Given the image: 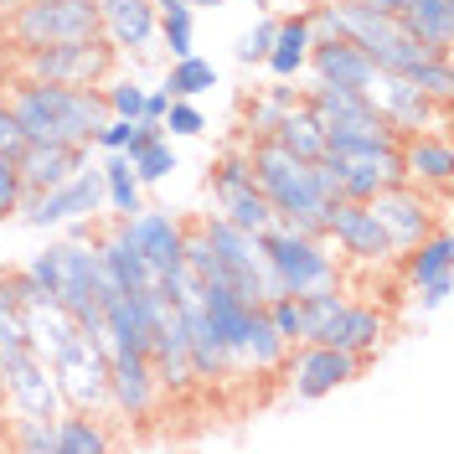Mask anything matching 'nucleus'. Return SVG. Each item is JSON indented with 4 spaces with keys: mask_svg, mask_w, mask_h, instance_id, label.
Masks as SVG:
<instances>
[{
    "mask_svg": "<svg viewBox=\"0 0 454 454\" xmlns=\"http://www.w3.org/2000/svg\"><path fill=\"white\" fill-rule=\"evenodd\" d=\"M5 104L21 119L27 140H62V145H88L93 129L109 119L104 88H78V83H36V78H11Z\"/></svg>",
    "mask_w": 454,
    "mask_h": 454,
    "instance_id": "f257e3e1",
    "label": "nucleus"
},
{
    "mask_svg": "<svg viewBox=\"0 0 454 454\" xmlns=\"http://www.w3.org/2000/svg\"><path fill=\"white\" fill-rule=\"evenodd\" d=\"M248 166H254V186L274 201V212H279L274 227L325 238V212H331V201L320 197V186H315V160L289 155L279 140H248Z\"/></svg>",
    "mask_w": 454,
    "mask_h": 454,
    "instance_id": "f03ea898",
    "label": "nucleus"
},
{
    "mask_svg": "<svg viewBox=\"0 0 454 454\" xmlns=\"http://www.w3.org/2000/svg\"><path fill=\"white\" fill-rule=\"evenodd\" d=\"M27 274L42 284L93 340L104 336V305H98V289H93V274H98V248H93V238L47 243V248L27 263Z\"/></svg>",
    "mask_w": 454,
    "mask_h": 454,
    "instance_id": "7ed1b4c3",
    "label": "nucleus"
},
{
    "mask_svg": "<svg viewBox=\"0 0 454 454\" xmlns=\"http://www.w3.org/2000/svg\"><path fill=\"white\" fill-rule=\"evenodd\" d=\"M119 67V47L109 36H88V42H57V47H16V78L36 83H78V88H104Z\"/></svg>",
    "mask_w": 454,
    "mask_h": 454,
    "instance_id": "20e7f679",
    "label": "nucleus"
},
{
    "mask_svg": "<svg viewBox=\"0 0 454 454\" xmlns=\"http://www.w3.org/2000/svg\"><path fill=\"white\" fill-rule=\"evenodd\" d=\"M258 248H263V263L274 269V279L284 284V294H310V289L340 284V258L331 254V238L269 227L258 232Z\"/></svg>",
    "mask_w": 454,
    "mask_h": 454,
    "instance_id": "39448f33",
    "label": "nucleus"
},
{
    "mask_svg": "<svg viewBox=\"0 0 454 454\" xmlns=\"http://www.w3.org/2000/svg\"><path fill=\"white\" fill-rule=\"evenodd\" d=\"M5 36L11 47H57L104 36L98 0H21L16 11H5Z\"/></svg>",
    "mask_w": 454,
    "mask_h": 454,
    "instance_id": "423d86ee",
    "label": "nucleus"
},
{
    "mask_svg": "<svg viewBox=\"0 0 454 454\" xmlns=\"http://www.w3.org/2000/svg\"><path fill=\"white\" fill-rule=\"evenodd\" d=\"M47 367H52L57 393H62L67 408H78V413H114V403H109V351L88 336V331H78Z\"/></svg>",
    "mask_w": 454,
    "mask_h": 454,
    "instance_id": "0eeeda50",
    "label": "nucleus"
},
{
    "mask_svg": "<svg viewBox=\"0 0 454 454\" xmlns=\"http://www.w3.org/2000/svg\"><path fill=\"white\" fill-rule=\"evenodd\" d=\"M98 212H104V170L83 160L67 181H57V186L21 201L16 217L27 227H62V223H73V217H98Z\"/></svg>",
    "mask_w": 454,
    "mask_h": 454,
    "instance_id": "6e6552de",
    "label": "nucleus"
},
{
    "mask_svg": "<svg viewBox=\"0 0 454 454\" xmlns=\"http://www.w3.org/2000/svg\"><path fill=\"white\" fill-rule=\"evenodd\" d=\"M279 372L289 377V393L315 403V397L346 387L351 377H362V356H351L340 346H325V340H300V346H289Z\"/></svg>",
    "mask_w": 454,
    "mask_h": 454,
    "instance_id": "1a4fd4ad",
    "label": "nucleus"
},
{
    "mask_svg": "<svg viewBox=\"0 0 454 454\" xmlns=\"http://www.w3.org/2000/svg\"><path fill=\"white\" fill-rule=\"evenodd\" d=\"M367 98L377 104V114L393 124L397 135H419V129L450 135V104H434L424 88L413 83V78H403V73H377Z\"/></svg>",
    "mask_w": 454,
    "mask_h": 454,
    "instance_id": "9d476101",
    "label": "nucleus"
},
{
    "mask_svg": "<svg viewBox=\"0 0 454 454\" xmlns=\"http://www.w3.org/2000/svg\"><path fill=\"white\" fill-rule=\"evenodd\" d=\"M325 238H331L351 263H367V269H382V263L397 258L367 201H351V197L331 201V212H325Z\"/></svg>",
    "mask_w": 454,
    "mask_h": 454,
    "instance_id": "9b49d317",
    "label": "nucleus"
},
{
    "mask_svg": "<svg viewBox=\"0 0 454 454\" xmlns=\"http://www.w3.org/2000/svg\"><path fill=\"white\" fill-rule=\"evenodd\" d=\"M109 232H119L129 248H140V258L150 263V274L160 279L170 269H181V243H186V223L170 217L160 207H140L129 217H114Z\"/></svg>",
    "mask_w": 454,
    "mask_h": 454,
    "instance_id": "f8f14e48",
    "label": "nucleus"
},
{
    "mask_svg": "<svg viewBox=\"0 0 454 454\" xmlns=\"http://www.w3.org/2000/svg\"><path fill=\"white\" fill-rule=\"evenodd\" d=\"M367 207L377 212V223H382V232H387L393 254H408L413 243H424L428 232L444 223V212H434L413 181H397V186H387V192H377Z\"/></svg>",
    "mask_w": 454,
    "mask_h": 454,
    "instance_id": "ddd939ff",
    "label": "nucleus"
},
{
    "mask_svg": "<svg viewBox=\"0 0 454 454\" xmlns=\"http://www.w3.org/2000/svg\"><path fill=\"white\" fill-rule=\"evenodd\" d=\"M67 403L57 393V377L52 367L27 351L16 362H5V413H27V419H57Z\"/></svg>",
    "mask_w": 454,
    "mask_h": 454,
    "instance_id": "4468645a",
    "label": "nucleus"
},
{
    "mask_svg": "<svg viewBox=\"0 0 454 454\" xmlns=\"http://www.w3.org/2000/svg\"><path fill=\"white\" fill-rule=\"evenodd\" d=\"M109 403L119 419H150L160 403V377L145 351H114L109 356Z\"/></svg>",
    "mask_w": 454,
    "mask_h": 454,
    "instance_id": "2eb2a0df",
    "label": "nucleus"
},
{
    "mask_svg": "<svg viewBox=\"0 0 454 454\" xmlns=\"http://www.w3.org/2000/svg\"><path fill=\"white\" fill-rule=\"evenodd\" d=\"M397 155H403V176H408L419 192L450 197V181H454V145H450V135H439V129L403 135Z\"/></svg>",
    "mask_w": 454,
    "mask_h": 454,
    "instance_id": "dca6fc26",
    "label": "nucleus"
},
{
    "mask_svg": "<svg viewBox=\"0 0 454 454\" xmlns=\"http://www.w3.org/2000/svg\"><path fill=\"white\" fill-rule=\"evenodd\" d=\"M331 160H336V176H340V197H351V201H372L377 192L408 181L397 145L393 150H362V155H331Z\"/></svg>",
    "mask_w": 454,
    "mask_h": 454,
    "instance_id": "f3484780",
    "label": "nucleus"
},
{
    "mask_svg": "<svg viewBox=\"0 0 454 454\" xmlns=\"http://www.w3.org/2000/svg\"><path fill=\"white\" fill-rule=\"evenodd\" d=\"M305 67L315 73V83H340V88H362L367 93L372 78H377V62H372L356 42L346 36H325V42H310V57Z\"/></svg>",
    "mask_w": 454,
    "mask_h": 454,
    "instance_id": "a211bd4d",
    "label": "nucleus"
},
{
    "mask_svg": "<svg viewBox=\"0 0 454 454\" xmlns=\"http://www.w3.org/2000/svg\"><path fill=\"white\" fill-rule=\"evenodd\" d=\"M88 160V145H62V140H27V150L16 155V170H21V192L36 197L57 181H67L73 170Z\"/></svg>",
    "mask_w": 454,
    "mask_h": 454,
    "instance_id": "6ab92c4d",
    "label": "nucleus"
},
{
    "mask_svg": "<svg viewBox=\"0 0 454 454\" xmlns=\"http://www.w3.org/2000/svg\"><path fill=\"white\" fill-rule=\"evenodd\" d=\"M98 27L114 47L129 52H150L155 31H160V11L150 0H98Z\"/></svg>",
    "mask_w": 454,
    "mask_h": 454,
    "instance_id": "aec40b11",
    "label": "nucleus"
},
{
    "mask_svg": "<svg viewBox=\"0 0 454 454\" xmlns=\"http://www.w3.org/2000/svg\"><path fill=\"white\" fill-rule=\"evenodd\" d=\"M387 336V315L377 310V305H362V300H346L336 310V320L325 325V346H340V351H351V356H372L377 346Z\"/></svg>",
    "mask_w": 454,
    "mask_h": 454,
    "instance_id": "412c9836",
    "label": "nucleus"
},
{
    "mask_svg": "<svg viewBox=\"0 0 454 454\" xmlns=\"http://www.w3.org/2000/svg\"><path fill=\"white\" fill-rule=\"evenodd\" d=\"M201 305H207V315H212L217 336L227 340V351H232V372H238V367H243V340H248L254 310H263V305H248V300H238L227 284H201Z\"/></svg>",
    "mask_w": 454,
    "mask_h": 454,
    "instance_id": "4be33fe9",
    "label": "nucleus"
},
{
    "mask_svg": "<svg viewBox=\"0 0 454 454\" xmlns=\"http://www.w3.org/2000/svg\"><path fill=\"white\" fill-rule=\"evenodd\" d=\"M397 21H403V31H413L424 47H434V52H450L454 47V0H403Z\"/></svg>",
    "mask_w": 454,
    "mask_h": 454,
    "instance_id": "5701e85b",
    "label": "nucleus"
},
{
    "mask_svg": "<svg viewBox=\"0 0 454 454\" xmlns=\"http://www.w3.org/2000/svg\"><path fill=\"white\" fill-rule=\"evenodd\" d=\"M294 104H300L294 78H274L269 88H258L254 98H248V109H243V135H248V140H269Z\"/></svg>",
    "mask_w": 454,
    "mask_h": 454,
    "instance_id": "b1692460",
    "label": "nucleus"
},
{
    "mask_svg": "<svg viewBox=\"0 0 454 454\" xmlns=\"http://www.w3.org/2000/svg\"><path fill=\"white\" fill-rule=\"evenodd\" d=\"M450 269H454V243H450V227L444 223L434 227L424 243H413V248L403 254V279L413 284V289L450 279Z\"/></svg>",
    "mask_w": 454,
    "mask_h": 454,
    "instance_id": "393cba45",
    "label": "nucleus"
},
{
    "mask_svg": "<svg viewBox=\"0 0 454 454\" xmlns=\"http://www.w3.org/2000/svg\"><path fill=\"white\" fill-rule=\"evenodd\" d=\"M310 21H305V11H294V16H284L279 27H274V47L263 57V67L274 73V78H300L305 73V57H310Z\"/></svg>",
    "mask_w": 454,
    "mask_h": 454,
    "instance_id": "a878e982",
    "label": "nucleus"
},
{
    "mask_svg": "<svg viewBox=\"0 0 454 454\" xmlns=\"http://www.w3.org/2000/svg\"><path fill=\"white\" fill-rule=\"evenodd\" d=\"M269 140H279L284 150H289V155H300V160H320V155H325V124H320L315 109L300 98V104L279 119V129H274Z\"/></svg>",
    "mask_w": 454,
    "mask_h": 454,
    "instance_id": "bb28decb",
    "label": "nucleus"
},
{
    "mask_svg": "<svg viewBox=\"0 0 454 454\" xmlns=\"http://www.w3.org/2000/svg\"><path fill=\"white\" fill-rule=\"evenodd\" d=\"M104 207H109L114 217H129V212H140L145 207V186H140V176H135V166H129V155L124 150H109L104 155Z\"/></svg>",
    "mask_w": 454,
    "mask_h": 454,
    "instance_id": "cd10ccee",
    "label": "nucleus"
},
{
    "mask_svg": "<svg viewBox=\"0 0 454 454\" xmlns=\"http://www.w3.org/2000/svg\"><path fill=\"white\" fill-rule=\"evenodd\" d=\"M114 434L98 424V413H78V408L57 413V454H104Z\"/></svg>",
    "mask_w": 454,
    "mask_h": 454,
    "instance_id": "c85d7f7f",
    "label": "nucleus"
},
{
    "mask_svg": "<svg viewBox=\"0 0 454 454\" xmlns=\"http://www.w3.org/2000/svg\"><path fill=\"white\" fill-rule=\"evenodd\" d=\"M93 248H98L104 269L119 279V289H124V294H135V289H150V284H155V274H150V263L140 258V248H129L119 232H104Z\"/></svg>",
    "mask_w": 454,
    "mask_h": 454,
    "instance_id": "c756f323",
    "label": "nucleus"
},
{
    "mask_svg": "<svg viewBox=\"0 0 454 454\" xmlns=\"http://www.w3.org/2000/svg\"><path fill=\"white\" fill-rule=\"evenodd\" d=\"M284 356H289V340L269 325V315L254 310V325H248V340H243V367L254 372H279Z\"/></svg>",
    "mask_w": 454,
    "mask_h": 454,
    "instance_id": "7c9ffc66",
    "label": "nucleus"
},
{
    "mask_svg": "<svg viewBox=\"0 0 454 454\" xmlns=\"http://www.w3.org/2000/svg\"><path fill=\"white\" fill-rule=\"evenodd\" d=\"M217 207H223V217H227V223H238L243 232H254V238H258V232H269V227L279 223L274 201L263 197L258 186H243V192H232V197H223Z\"/></svg>",
    "mask_w": 454,
    "mask_h": 454,
    "instance_id": "2f4dec72",
    "label": "nucleus"
},
{
    "mask_svg": "<svg viewBox=\"0 0 454 454\" xmlns=\"http://www.w3.org/2000/svg\"><path fill=\"white\" fill-rule=\"evenodd\" d=\"M0 439H5L11 450H27V454H57V419L5 413V419H0Z\"/></svg>",
    "mask_w": 454,
    "mask_h": 454,
    "instance_id": "473e14b6",
    "label": "nucleus"
},
{
    "mask_svg": "<svg viewBox=\"0 0 454 454\" xmlns=\"http://www.w3.org/2000/svg\"><path fill=\"white\" fill-rule=\"evenodd\" d=\"M31 336H27V315L16 305V289H11V274H0V367L27 356Z\"/></svg>",
    "mask_w": 454,
    "mask_h": 454,
    "instance_id": "72a5a7b5",
    "label": "nucleus"
},
{
    "mask_svg": "<svg viewBox=\"0 0 454 454\" xmlns=\"http://www.w3.org/2000/svg\"><path fill=\"white\" fill-rule=\"evenodd\" d=\"M160 88H166L170 98H201L207 88H217V67H212L207 57H197V52H192V57H176Z\"/></svg>",
    "mask_w": 454,
    "mask_h": 454,
    "instance_id": "f704fd0d",
    "label": "nucleus"
},
{
    "mask_svg": "<svg viewBox=\"0 0 454 454\" xmlns=\"http://www.w3.org/2000/svg\"><path fill=\"white\" fill-rule=\"evenodd\" d=\"M207 186H212V197L223 201L232 192H243V186H254V166H248V145H227L223 155L212 160V176H207Z\"/></svg>",
    "mask_w": 454,
    "mask_h": 454,
    "instance_id": "c9c22d12",
    "label": "nucleus"
},
{
    "mask_svg": "<svg viewBox=\"0 0 454 454\" xmlns=\"http://www.w3.org/2000/svg\"><path fill=\"white\" fill-rule=\"evenodd\" d=\"M160 36H166L170 47V62L176 57H192L197 47H192V36H197V11L186 5V0H170L166 11H160Z\"/></svg>",
    "mask_w": 454,
    "mask_h": 454,
    "instance_id": "e433bc0d",
    "label": "nucleus"
},
{
    "mask_svg": "<svg viewBox=\"0 0 454 454\" xmlns=\"http://www.w3.org/2000/svg\"><path fill=\"white\" fill-rule=\"evenodd\" d=\"M129 166H135V176H140V186H155V181H166L181 160H176V150H170V135H160V140L145 145L140 155H129Z\"/></svg>",
    "mask_w": 454,
    "mask_h": 454,
    "instance_id": "4c0bfd02",
    "label": "nucleus"
},
{
    "mask_svg": "<svg viewBox=\"0 0 454 454\" xmlns=\"http://www.w3.org/2000/svg\"><path fill=\"white\" fill-rule=\"evenodd\" d=\"M408 78L424 88L434 104H454V67H450V52H439V57H428V62H419Z\"/></svg>",
    "mask_w": 454,
    "mask_h": 454,
    "instance_id": "58836bf2",
    "label": "nucleus"
},
{
    "mask_svg": "<svg viewBox=\"0 0 454 454\" xmlns=\"http://www.w3.org/2000/svg\"><path fill=\"white\" fill-rule=\"evenodd\" d=\"M274 27H279V16L263 11L254 27L238 36V62H243V67H263V57H269V47H274Z\"/></svg>",
    "mask_w": 454,
    "mask_h": 454,
    "instance_id": "ea45409f",
    "label": "nucleus"
},
{
    "mask_svg": "<svg viewBox=\"0 0 454 454\" xmlns=\"http://www.w3.org/2000/svg\"><path fill=\"white\" fill-rule=\"evenodd\" d=\"M104 104H109L114 119H140L145 83H135V78H109V83H104Z\"/></svg>",
    "mask_w": 454,
    "mask_h": 454,
    "instance_id": "a19ab883",
    "label": "nucleus"
},
{
    "mask_svg": "<svg viewBox=\"0 0 454 454\" xmlns=\"http://www.w3.org/2000/svg\"><path fill=\"white\" fill-rule=\"evenodd\" d=\"M160 129H166L170 140H192V135H201V129H207V119H201V109L192 104V98H170Z\"/></svg>",
    "mask_w": 454,
    "mask_h": 454,
    "instance_id": "79ce46f5",
    "label": "nucleus"
},
{
    "mask_svg": "<svg viewBox=\"0 0 454 454\" xmlns=\"http://www.w3.org/2000/svg\"><path fill=\"white\" fill-rule=\"evenodd\" d=\"M263 315H269V325H274L289 346H300V294H274V300L263 305Z\"/></svg>",
    "mask_w": 454,
    "mask_h": 454,
    "instance_id": "37998d69",
    "label": "nucleus"
},
{
    "mask_svg": "<svg viewBox=\"0 0 454 454\" xmlns=\"http://www.w3.org/2000/svg\"><path fill=\"white\" fill-rule=\"evenodd\" d=\"M21 201H27V192H21L16 155H0V223H5V217H16V212H21Z\"/></svg>",
    "mask_w": 454,
    "mask_h": 454,
    "instance_id": "c03bdc74",
    "label": "nucleus"
},
{
    "mask_svg": "<svg viewBox=\"0 0 454 454\" xmlns=\"http://www.w3.org/2000/svg\"><path fill=\"white\" fill-rule=\"evenodd\" d=\"M21 150H27V129H21V119L11 114L5 93H0V155H21Z\"/></svg>",
    "mask_w": 454,
    "mask_h": 454,
    "instance_id": "a18cd8bd",
    "label": "nucleus"
},
{
    "mask_svg": "<svg viewBox=\"0 0 454 454\" xmlns=\"http://www.w3.org/2000/svg\"><path fill=\"white\" fill-rule=\"evenodd\" d=\"M166 109H170V93L166 88H145V109H140V119H166Z\"/></svg>",
    "mask_w": 454,
    "mask_h": 454,
    "instance_id": "49530a36",
    "label": "nucleus"
},
{
    "mask_svg": "<svg viewBox=\"0 0 454 454\" xmlns=\"http://www.w3.org/2000/svg\"><path fill=\"white\" fill-rule=\"evenodd\" d=\"M450 294H454V279L424 284V289H419V305H424V310H439V305H444V300H450Z\"/></svg>",
    "mask_w": 454,
    "mask_h": 454,
    "instance_id": "de8ad7c7",
    "label": "nucleus"
},
{
    "mask_svg": "<svg viewBox=\"0 0 454 454\" xmlns=\"http://www.w3.org/2000/svg\"><path fill=\"white\" fill-rule=\"evenodd\" d=\"M186 5H192V11H207V5H212V11H217V5H227V0H186Z\"/></svg>",
    "mask_w": 454,
    "mask_h": 454,
    "instance_id": "09e8293b",
    "label": "nucleus"
},
{
    "mask_svg": "<svg viewBox=\"0 0 454 454\" xmlns=\"http://www.w3.org/2000/svg\"><path fill=\"white\" fill-rule=\"evenodd\" d=\"M0 419H5V367H0Z\"/></svg>",
    "mask_w": 454,
    "mask_h": 454,
    "instance_id": "8fccbe9b",
    "label": "nucleus"
},
{
    "mask_svg": "<svg viewBox=\"0 0 454 454\" xmlns=\"http://www.w3.org/2000/svg\"><path fill=\"white\" fill-rule=\"evenodd\" d=\"M16 5H21V0H0V16H5V11H16Z\"/></svg>",
    "mask_w": 454,
    "mask_h": 454,
    "instance_id": "3c124183",
    "label": "nucleus"
},
{
    "mask_svg": "<svg viewBox=\"0 0 454 454\" xmlns=\"http://www.w3.org/2000/svg\"><path fill=\"white\" fill-rule=\"evenodd\" d=\"M150 5H155V11H166V5H170V0H150Z\"/></svg>",
    "mask_w": 454,
    "mask_h": 454,
    "instance_id": "603ef678",
    "label": "nucleus"
},
{
    "mask_svg": "<svg viewBox=\"0 0 454 454\" xmlns=\"http://www.w3.org/2000/svg\"><path fill=\"white\" fill-rule=\"evenodd\" d=\"M254 5H258V11H269V0H254Z\"/></svg>",
    "mask_w": 454,
    "mask_h": 454,
    "instance_id": "864d4df0",
    "label": "nucleus"
}]
</instances>
